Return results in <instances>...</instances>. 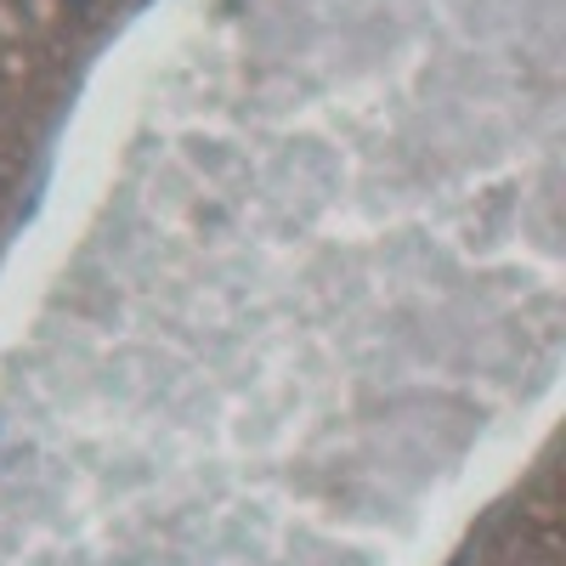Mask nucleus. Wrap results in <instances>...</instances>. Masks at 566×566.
Listing matches in <instances>:
<instances>
[{
    "label": "nucleus",
    "instance_id": "1",
    "mask_svg": "<svg viewBox=\"0 0 566 566\" xmlns=\"http://www.w3.org/2000/svg\"><path fill=\"white\" fill-rule=\"evenodd\" d=\"M74 7H91V0H74Z\"/></svg>",
    "mask_w": 566,
    "mask_h": 566
}]
</instances>
